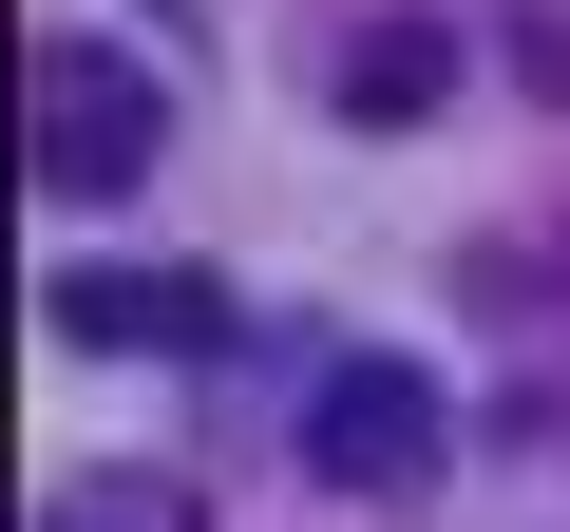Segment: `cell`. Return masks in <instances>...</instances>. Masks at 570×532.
Wrapping results in <instances>:
<instances>
[{"mask_svg":"<svg viewBox=\"0 0 570 532\" xmlns=\"http://www.w3.org/2000/svg\"><path fill=\"white\" fill-rule=\"evenodd\" d=\"M285 437H305L324 494H438V475H456V400H438V362H400V343H343Z\"/></svg>","mask_w":570,"mask_h":532,"instance_id":"cell-1","label":"cell"},{"mask_svg":"<svg viewBox=\"0 0 570 532\" xmlns=\"http://www.w3.org/2000/svg\"><path fill=\"white\" fill-rule=\"evenodd\" d=\"M20 96H39V190H58V209H115V190L171 152V77L115 58V39H39Z\"/></svg>","mask_w":570,"mask_h":532,"instance_id":"cell-2","label":"cell"},{"mask_svg":"<svg viewBox=\"0 0 570 532\" xmlns=\"http://www.w3.org/2000/svg\"><path fill=\"white\" fill-rule=\"evenodd\" d=\"M58 343H153V362H190V343H228V286H190V266H58Z\"/></svg>","mask_w":570,"mask_h":532,"instance_id":"cell-3","label":"cell"},{"mask_svg":"<svg viewBox=\"0 0 570 532\" xmlns=\"http://www.w3.org/2000/svg\"><path fill=\"white\" fill-rule=\"evenodd\" d=\"M419 115H456V20H362L343 39V134H419Z\"/></svg>","mask_w":570,"mask_h":532,"instance_id":"cell-4","label":"cell"},{"mask_svg":"<svg viewBox=\"0 0 570 532\" xmlns=\"http://www.w3.org/2000/svg\"><path fill=\"white\" fill-rule=\"evenodd\" d=\"M39 532H209V494H190V475H58Z\"/></svg>","mask_w":570,"mask_h":532,"instance_id":"cell-5","label":"cell"}]
</instances>
